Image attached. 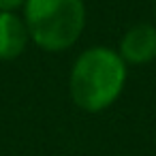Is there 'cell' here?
I'll use <instances>...</instances> for the list:
<instances>
[{
    "mask_svg": "<svg viewBox=\"0 0 156 156\" xmlns=\"http://www.w3.org/2000/svg\"><path fill=\"white\" fill-rule=\"evenodd\" d=\"M128 66L118 49L107 45H92L83 49L69 73V96L86 113H101L109 109L124 92Z\"/></svg>",
    "mask_w": 156,
    "mask_h": 156,
    "instance_id": "cell-1",
    "label": "cell"
},
{
    "mask_svg": "<svg viewBox=\"0 0 156 156\" xmlns=\"http://www.w3.org/2000/svg\"><path fill=\"white\" fill-rule=\"evenodd\" d=\"M154 26H156V13H154Z\"/></svg>",
    "mask_w": 156,
    "mask_h": 156,
    "instance_id": "cell-6",
    "label": "cell"
},
{
    "mask_svg": "<svg viewBox=\"0 0 156 156\" xmlns=\"http://www.w3.org/2000/svg\"><path fill=\"white\" fill-rule=\"evenodd\" d=\"M118 54L126 66H145L156 60V26L150 22L133 24L118 43Z\"/></svg>",
    "mask_w": 156,
    "mask_h": 156,
    "instance_id": "cell-3",
    "label": "cell"
},
{
    "mask_svg": "<svg viewBox=\"0 0 156 156\" xmlns=\"http://www.w3.org/2000/svg\"><path fill=\"white\" fill-rule=\"evenodd\" d=\"M22 17L41 51L62 54L81 39L88 11L83 0H26Z\"/></svg>",
    "mask_w": 156,
    "mask_h": 156,
    "instance_id": "cell-2",
    "label": "cell"
},
{
    "mask_svg": "<svg viewBox=\"0 0 156 156\" xmlns=\"http://www.w3.org/2000/svg\"><path fill=\"white\" fill-rule=\"evenodd\" d=\"M30 34L26 22L17 13H0V62H11L24 56Z\"/></svg>",
    "mask_w": 156,
    "mask_h": 156,
    "instance_id": "cell-4",
    "label": "cell"
},
{
    "mask_svg": "<svg viewBox=\"0 0 156 156\" xmlns=\"http://www.w3.org/2000/svg\"><path fill=\"white\" fill-rule=\"evenodd\" d=\"M24 5L26 0H0V13H17Z\"/></svg>",
    "mask_w": 156,
    "mask_h": 156,
    "instance_id": "cell-5",
    "label": "cell"
}]
</instances>
